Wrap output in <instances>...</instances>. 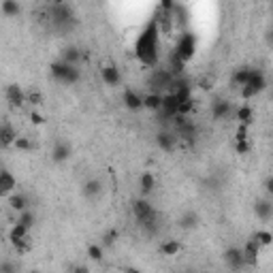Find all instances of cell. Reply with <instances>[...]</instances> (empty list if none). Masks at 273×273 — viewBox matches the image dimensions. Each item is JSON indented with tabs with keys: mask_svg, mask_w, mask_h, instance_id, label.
I'll return each instance as SVG.
<instances>
[{
	"mask_svg": "<svg viewBox=\"0 0 273 273\" xmlns=\"http://www.w3.org/2000/svg\"><path fill=\"white\" fill-rule=\"evenodd\" d=\"M135 56L143 66H150V68L158 66V60H160V30H158V23L154 19H150L145 23V28L139 32V37L135 41Z\"/></svg>",
	"mask_w": 273,
	"mask_h": 273,
	"instance_id": "1",
	"label": "cell"
},
{
	"mask_svg": "<svg viewBox=\"0 0 273 273\" xmlns=\"http://www.w3.org/2000/svg\"><path fill=\"white\" fill-rule=\"evenodd\" d=\"M133 216H135V220L139 222V227L143 231H147L150 235L156 233V229H158V213L145 198H137L133 203Z\"/></svg>",
	"mask_w": 273,
	"mask_h": 273,
	"instance_id": "2",
	"label": "cell"
},
{
	"mask_svg": "<svg viewBox=\"0 0 273 273\" xmlns=\"http://www.w3.org/2000/svg\"><path fill=\"white\" fill-rule=\"evenodd\" d=\"M173 54L180 58L184 64H188L190 60H192L194 54H196V37H194V34L192 32H184L180 37V41H177Z\"/></svg>",
	"mask_w": 273,
	"mask_h": 273,
	"instance_id": "3",
	"label": "cell"
},
{
	"mask_svg": "<svg viewBox=\"0 0 273 273\" xmlns=\"http://www.w3.org/2000/svg\"><path fill=\"white\" fill-rule=\"evenodd\" d=\"M49 68H52V77H54L56 81H62V84H68V86L77 84L79 77H81V73H79L77 66H68V64H64V62H54Z\"/></svg>",
	"mask_w": 273,
	"mask_h": 273,
	"instance_id": "4",
	"label": "cell"
},
{
	"mask_svg": "<svg viewBox=\"0 0 273 273\" xmlns=\"http://www.w3.org/2000/svg\"><path fill=\"white\" fill-rule=\"evenodd\" d=\"M49 17H52V23H54L56 28H68L70 21H73V11L68 9V5L56 3L49 9Z\"/></svg>",
	"mask_w": 273,
	"mask_h": 273,
	"instance_id": "5",
	"label": "cell"
},
{
	"mask_svg": "<svg viewBox=\"0 0 273 273\" xmlns=\"http://www.w3.org/2000/svg\"><path fill=\"white\" fill-rule=\"evenodd\" d=\"M162 117L164 120H173V117L180 113V98L175 96V94L167 92V94H162Z\"/></svg>",
	"mask_w": 273,
	"mask_h": 273,
	"instance_id": "6",
	"label": "cell"
},
{
	"mask_svg": "<svg viewBox=\"0 0 273 273\" xmlns=\"http://www.w3.org/2000/svg\"><path fill=\"white\" fill-rule=\"evenodd\" d=\"M263 90H265V77H263V73L258 70V73L252 77L250 84H247L245 88H241L239 94H241V98H243V101H247V98H254L256 94H260Z\"/></svg>",
	"mask_w": 273,
	"mask_h": 273,
	"instance_id": "7",
	"label": "cell"
},
{
	"mask_svg": "<svg viewBox=\"0 0 273 273\" xmlns=\"http://www.w3.org/2000/svg\"><path fill=\"white\" fill-rule=\"evenodd\" d=\"M243 250V260L247 267H256L258 263V256H260V243L254 239V237H250V239L245 241V245L241 247Z\"/></svg>",
	"mask_w": 273,
	"mask_h": 273,
	"instance_id": "8",
	"label": "cell"
},
{
	"mask_svg": "<svg viewBox=\"0 0 273 273\" xmlns=\"http://www.w3.org/2000/svg\"><path fill=\"white\" fill-rule=\"evenodd\" d=\"M224 263H227L233 271H241L245 267V260H243V250L241 247H229L227 252H224Z\"/></svg>",
	"mask_w": 273,
	"mask_h": 273,
	"instance_id": "9",
	"label": "cell"
},
{
	"mask_svg": "<svg viewBox=\"0 0 273 273\" xmlns=\"http://www.w3.org/2000/svg\"><path fill=\"white\" fill-rule=\"evenodd\" d=\"M233 109H231V103L224 101V98H216L211 103V115L213 120H227V117H231Z\"/></svg>",
	"mask_w": 273,
	"mask_h": 273,
	"instance_id": "10",
	"label": "cell"
},
{
	"mask_svg": "<svg viewBox=\"0 0 273 273\" xmlns=\"http://www.w3.org/2000/svg\"><path fill=\"white\" fill-rule=\"evenodd\" d=\"M156 143L162 152H173L175 143H177V135L171 133V130H160V133L156 135Z\"/></svg>",
	"mask_w": 273,
	"mask_h": 273,
	"instance_id": "11",
	"label": "cell"
},
{
	"mask_svg": "<svg viewBox=\"0 0 273 273\" xmlns=\"http://www.w3.org/2000/svg\"><path fill=\"white\" fill-rule=\"evenodd\" d=\"M15 188H17V180L13 177V173L3 169L0 171V194H13Z\"/></svg>",
	"mask_w": 273,
	"mask_h": 273,
	"instance_id": "12",
	"label": "cell"
},
{
	"mask_svg": "<svg viewBox=\"0 0 273 273\" xmlns=\"http://www.w3.org/2000/svg\"><path fill=\"white\" fill-rule=\"evenodd\" d=\"M101 77H103V81H105L107 86H117V84H120V79H122L120 68H117L115 64L103 66V68H101Z\"/></svg>",
	"mask_w": 273,
	"mask_h": 273,
	"instance_id": "13",
	"label": "cell"
},
{
	"mask_svg": "<svg viewBox=\"0 0 273 273\" xmlns=\"http://www.w3.org/2000/svg\"><path fill=\"white\" fill-rule=\"evenodd\" d=\"M256 73H258L256 68H247V66H245V68H239V70H237V73L233 75V84L239 86V90H241V88H245L247 84H250L252 77H254Z\"/></svg>",
	"mask_w": 273,
	"mask_h": 273,
	"instance_id": "14",
	"label": "cell"
},
{
	"mask_svg": "<svg viewBox=\"0 0 273 273\" xmlns=\"http://www.w3.org/2000/svg\"><path fill=\"white\" fill-rule=\"evenodd\" d=\"M124 105L128 107L130 111H139L143 109V96H139L135 90H124V96H122Z\"/></svg>",
	"mask_w": 273,
	"mask_h": 273,
	"instance_id": "15",
	"label": "cell"
},
{
	"mask_svg": "<svg viewBox=\"0 0 273 273\" xmlns=\"http://www.w3.org/2000/svg\"><path fill=\"white\" fill-rule=\"evenodd\" d=\"M254 211H256V216L267 222L273 218V203L271 201H256V205H254Z\"/></svg>",
	"mask_w": 273,
	"mask_h": 273,
	"instance_id": "16",
	"label": "cell"
},
{
	"mask_svg": "<svg viewBox=\"0 0 273 273\" xmlns=\"http://www.w3.org/2000/svg\"><path fill=\"white\" fill-rule=\"evenodd\" d=\"M7 101L13 107H21L23 103H26V94L21 92L19 86H9L7 88Z\"/></svg>",
	"mask_w": 273,
	"mask_h": 273,
	"instance_id": "17",
	"label": "cell"
},
{
	"mask_svg": "<svg viewBox=\"0 0 273 273\" xmlns=\"http://www.w3.org/2000/svg\"><path fill=\"white\" fill-rule=\"evenodd\" d=\"M0 141H3V145L9 147V145H15L17 141V133L13 130V126H11L9 122L3 124V128H0Z\"/></svg>",
	"mask_w": 273,
	"mask_h": 273,
	"instance_id": "18",
	"label": "cell"
},
{
	"mask_svg": "<svg viewBox=\"0 0 273 273\" xmlns=\"http://www.w3.org/2000/svg\"><path fill=\"white\" fill-rule=\"evenodd\" d=\"M143 107L150 111H160L162 109V94H156V92H150L143 96Z\"/></svg>",
	"mask_w": 273,
	"mask_h": 273,
	"instance_id": "19",
	"label": "cell"
},
{
	"mask_svg": "<svg viewBox=\"0 0 273 273\" xmlns=\"http://www.w3.org/2000/svg\"><path fill=\"white\" fill-rule=\"evenodd\" d=\"M79 60H84V54H81L77 47H68V49H64V54H62V62H64V64L77 66Z\"/></svg>",
	"mask_w": 273,
	"mask_h": 273,
	"instance_id": "20",
	"label": "cell"
},
{
	"mask_svg": "<svg viewBox=\"0 0 273 273\" xmlns=\"http://www.w3.org/2000/svg\"><path fill=\"white\" fill-rule=\"evenodd\" d=\"M28 229L26 227H21V224L19 222H15L13 224V227H11V231H9V239H11V243H17V241H21V239H26V237H28Z\"/></svg>",
	"mask_w": 273,
	"mask_h": 273,
	"instance_id": "21",
	"label": "cell"
},
{
	"mask_svg": "<svg viewBox=\"0 0 273 273\" xmlns=\"http://www.w3.org/2000/svg\"><path fill=\"white\" fill-rule=\"evenodd\" d=\"M252 115H254V111H252V107H247V105H241L239 109L235 111L237 122L243 124V126H250L252 124Z\"/></svg>",
	"mask_w": 273,
	"mask_h": 273,
	"instance_id": "22",
	"label": "cell"
},
{
	"mask_svg": "<svg viewBox=\"0 0 273 273\" xmlns=\"http://www.w3.org/2000/svg\"><path fill=\"white\" fill-rule=\"evenodd\" d=\"M9 207L13 209V211H26V207H28V201H26V196L23 194H17V192H13V194H9Z\"/></svg>",
	"mask_w": 273,
	"mask_h": 273,
	"instance_id": "23",
	"label": "cell"
},
{
	"mask_svg": "<svg viewBox=\"0 0 273 273\" xmlns=\"http://www.w3.org/2000/svg\"><path fill=\"white\" fill-rule=\"evenodd\" d=\"M68 156H70V147L66 143H58L52 152L54 162H64V160H68Z\"/></svg>",
	"mask_w": 273,
	"mask_h": 273,
	"instance_id": "24",
	"label": "cell"
},
{
	"mask_svg": "<svg viewBox=\"0 0 273 273\" xmlns=\"http://www.w3.org/2000/svg\"><path fill=\"white\" fill-rule=\"evenodd\" d=\"M139 186H141V194H150L154 186H156V180H154L152 173H143L139 177Z\"/></svg>",
	"mask_w": 273,
	"mask_h": 273,
	"instance_id": "25",
	"label": "cell"
},
{
	"mask_svg": "<svg viewBox=\"0 0 273 273\" xmlns=\"http://www.w3.org/2000/svg\"><path fill=\"white\" fill-rule=\"evenodd\" d=\"M180 250H182V243L175 241V239H169V241H164L160 245V252L164 256H177V254H180Z\"/></svg>",
	"mask_w": 273,
	"mask_h": 273,
	"instance_id": "26",
	"label": "cell"
},
{
	"mask_svg": "<svg viewBox=\"0 0 273 273\" xmlns=\"http://www.w3.org/2000/svg\"><path fill=\"white\" fill-rule=\"evenodd\" d=\"M252 237L260 243V247H269V245H273V233H269V231H265V229H258Z\"/></svg>",
	"mask_w": 273,
	"mask_h": 273,
	"instance_id": "27",
	"label": "cell"
},
{
	"mask_svg": "<svg viewBox=\"0 0 273 273\" xmlns=\"http://www.w3.org/2000/svg\"><path fill=\"white\" fill-rule=\"evenodd\" d=\"M101 192H103V184H101L98 180H88V182H86V186H84V194H86L88 198L96 196V194H101Z\"/></svg>",
	"mask_w": 273,
	"mask_h": 273,
	"instance_id": "28",
	"label": "cell"
},
{
	"mask_svg": "<svg viewBox=\"0 0 273 273\" xmlns=\"http://www.w3.org/2000/svg\"><path fill=\"white\" fill-rule=\"evenodd\" d=\"M196 224H198V218H196V213H192V211L184 213L182 220H180V227H182V229H194Z\"/></svg>",
	"mask_w": 273,
	"mask_h": 273,
	"instance_id": "29",
	"label": "cell"
},
{
	"mask_svg": "<svg viewBox=\"0 0 273 273\" xmlns=\"http://www.w3.org/2000/svg\"><path fill=\"white\" fill-rule=\"evenodd\" d=\"M17 222L21 224V227H26L28 231L34 227V213L30 211V209H26V211H21L19 216H17Z\"/></svg>",
	"mask_w": 273,
	"mask_h": 273,
	"instance_id": "30",
	"label": "cell"
},
{
	"mask_svg": "<svg viewBox=\"0 0 273 273\" xmlns=\"http://www.w3.org/2000/svg\"><path fill=\"white\" fill-rule=\"evenodd\" d=\"M5 15H17L19 13V5L13 3V0H3V5H0Z\"/></svg>",
	"mask_w": 273,
	"mask_h": 273,
	"instance_id": "31",
	"label": "cell"
},
{
	"mask_svg": "<svg viewBox=\"0 0 273 273\" xmlns=\"http://www.w3.org/2000/svg\"><path fill=\"white\" fill-rule=\"evenodd\" d=\"M88 256H90L92 260H96V263H101V260H103V247L96 245V243H92V245L88 247Z\"/></svg>",
	"mask_w": 273,
	"mask_h": 273,
	"instance_id": "32",
	"label": "cell"
},
{
	"mask_svg": "<svg viewBox=\"0 0 273 273\" xmlns=\"http://www.w3.org/2000/svg\"><path fill=\"white\" fill-rule=\"evenodd\" d=\"M34 145L30 143V141L26 139V137H17V141H15V150H19V152H30Z\"/></svg>",
	"mask_w": 273,
	"mask_h": 273,
	"instance_id": "33",
	"label": "cell"
},
{
	"mask_svg": "<svg viewBox=\"0 0 273 273\" xmlns=\"http://www.w3.org/2000/svg\"><path fill=\"white\" fill-rule=\"evenodd\" d=\"M235 141H237V143H239V141H247V126H243V124L237 126V130H235Z\"/></svg>",
	"mask_w": 273,
	"mask_h": 273,
	"instance_id": "34",
	"label": "cell"
},
{
	"mask_svg": "<svg viewBox=\"0 0 273 273\" xmlns=\"http://www.w3.org/2000/svg\"><path fill=\"white\" fill-rule=\"evenodd\" d=\"M26 103H30V105H41V103H43L41 92H28V94H26Z\"/></svg>",
	"mask_w": 273,
	"mask_h": 273,
	"instance_id": "35",
	"label": "cell"
},
{
	"mask_svg": "<svg viewBox=\"0 0 273 273\" xmlns=\"http://www.w3.org/2000/svg\"><path fill=\"white\" fill-rule=\"evenodd\" d=\"M0 273H17V267L11 263V260H3V265H0Z\"/></svg>",
	"mask_w": 273,
	"mask_h": 273,
	"instance_id": "36",
	"label": "cell"
},
{
	"mask_svg": "<svg viewBox=\"0 0 273 273\" xmlns=\"http://www.w3.org/2000/svg\"><path fill=\"white\" fill-rule=\"evenodd\" d=\"M235 152L237 154H247L250 152V143H247V141H239V143H235Z\"/></svg>",
	"mask_w": 273,
	"mask_h": 273,
	"instance_id": "37",
	"label": "cell"
},
{
	"mask_svg": "<svg viewBox=\"0 0 273 273\" xmlns=\"http://www.w3.org/2000/svg\"><path fill=\"white\" fill-rule=\"evenodd\" d=\"M115 237H117V233H115V231H111V233H107V235L103 237V245H113V241H115Z\"/></svg>",
	"mask_w": 273,
	"mask_h": 273,
	"instance_id": "38",
	"label": "cell"
},
{
	"mask_svg": "<svg viewBox=\"0 0 273 273\" xmlns=\"http://www.w3.org/2000/svg\"><path fill=\"white\" fill-rule=\"evenodd\" d=\"M30 120H32V124H37V126L45 122V120H43V115H41L39 111H32V113H30Z\"/></svg>",
	"mask_w": 273,
	"mask_h": 273,
	"instance_id": "39",
	"label": "cell"
},
{
	"mask_svg": "<svg viewBox=\"0 0 273 273\" xmlns=\"http://www.w3.org/2000/svg\"><path fill=\"white\" fill-rule=\"evenodd\" d=\"M265 188H267V192L273 196V177H269V180H267V184H265Z\"/></svg>",
	"mask_w": 273,
	"mask_h": 273,
	"instance_id": "40",
	"label": "cell"
},
{
	"mask_svg": "<svg viewBox=\"0 0 273 273\" xmlns=\"http://www.w3.org/2000/svg\"><path fill=\"white\" fill-rule=\"evenodd\" d=\"M73 273H90V269H88L86 265H79V267L73 269Z\"/></svg>",
	"mask_w": 273,
	"mask_h": 273,
	"instance_id": "41",
	"label": "cell"
},
{
	"mask_svg": "<svg viewBox=\"0 0 273 273\" xmlns=\"http://www.w3.org/2000/svg\"><path fill=\"white\" fill-rule=\"evenodd\" d=\"M122 273H143V271L137 269V267H124V269H122Z\"/></svg>",
	"mask_w": 273,
	"mask_h": 273,
	"instance_id": "42",
	"label": "cell"
},
{
	"mask_svg": "<svg viewBox=\"0 0 273 273\" xmlns=\"http://www.w3.org/2000/svg\"><path fill=\"white\" fill-rule=\"evenodd\" d=\"M30 273H37V271H30Z\"/></svg>",
	"mask_w": 273,
	"mask_h": 273,
	"instance_id": "43",
	"label": "cell"
}]
</instances>
